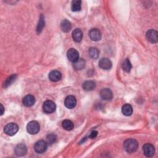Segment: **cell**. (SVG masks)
Listing matches in <instances>:
<instances>
[{"label": "cell", "instance_id": "obj_24", "mask_svg": "<svg viewBox=\"0 0 158 158\" xmlns=\"http://www.w3.org/2000/svg\"><path fill=\"white\" fill-rule=\"evenodd\" d=\"M122 69L124 71L129 72L131 69V64L128 59H125L122 64Z\"/></svg>", "mask_w": 158, "mask_h": 158}, {"label": "cell", "instance_id": "obj_29", "mask_svg": "<svg viewBox=\"0 0 158 158\" xmlns=\"http://www.w3.org/2000/svg\"><path fill=\"white\" fill-rule=\"evenodd\" d=\"M1 115H2L4 113V107L2 106V104H1Z\"/></svg>", "mask_w": 158, "mask_h": 158}, {"label": "cell", "instance_id": "obj_8", "mask_svg": "<svg viewBox=\"0 0 158 158\" xmlns=\"http://www.w3.org/2000/svg\"><path fill=\"white\" fill-rule=\"evenodd\" d=\"M144 154L146 157H152L155 153V148L154 146L150 143H146L143 146Z\"/></svg>", "mask_w": 158, "mask_h": 158}, {"label": "cell", "instance_id": "obj_7", "mask_svg": "<svg viewBox=\"0 0 158 158\" xmlns=\"http://www.w3.org/2000/svg\"><path fill=\"white\" fill-rule=\"evenodd\" d=\"M67 57L68 59L72 62H75L79 59V54L78 52L74 48H70L68 50L67 52Z\"/></svg>", "mask_w": 158, "mask_h": 158}, {"label": "cell", "instance_id": "obj_9", "mask_svg": "<svg viewBox=\"0 0 158 158\" xmlns=\"http://www.w3.org/2000/svg\"><path fill=\"white\" fill-rule=\"evenodd\" d=\"M77 100L73 96H68L64 101V105L68 109H73L76 106Z\"/></svg>", "mask_w": 158, "mask_h": 158}, {"label": "cell", "instance_id": "obj_14", "mask_svg": "<svg viewBox=\"0 0 158 158\" xmlns=\"http://www.w3.org/2000/svg\"><path fill=\"white\" fill-rule=\"evenodd\" d=\"M23 105L26 107H31L35 102V98L33 95L28 94L25 96L22 100Z\"/></svg>", "mask_w": 158, "mask_h": 158}, {"label": "cell", "instance_id": "obj_17", "mask_svg": "<svg viewBox=\"0 0 158 158\" xmlns=\"http://www.w3.org/2000/svg\"><path fill=\"white\" fill-rule=\"evenodd\" d=\"M83 89L85 91H91L93 90L96 87V84L93 81L91 80H88L83 82L82 84Z\"/></svg>", "mask_w": 158, "mask_h": 158}, {"label": "cell", "instance_id": "obj_2", "mask_svg": "<svg viewBox=\"0 0 158 158\" xmlns=\"http://www.w3.org/2000/svg\"><path fill=\"white\" fill-rule=\"evenodd\" d=\"M19 130L18 125L15 123H7L4 128V131L9 136L14 135Z\"/></svg>", "mask_w": 158, "mask_h": 158}, {"label": "cell", "instance_id": "obj_20", "mask_svg": "<svg viewBox=\"0 0 158 158\" xmlns=\"http://www.w3.org/2000/svg\"><path fill=\"white\" fill-rule=\"evenodd\" d=\"M85 66V61L83 59H78V60L73 62V67L77 70H82Z\"/></svg>", "mask_w": 158, "mask_h": 158}, {"label": "cell", "instance_id": "obj_21", "mask_svg": "<svg viewBox=\"0 0 158 158\" xmlns=\"http://www.w3.org/2000/svg\"><path fill=\"white\" fill-rule=\"evenodd\" d=\"M81 1L79 0H74L72 2L71 9L73 12H77L81 10Z\"/></svg>", "mask_w": 158, "mask_h": 158}, {"label": "cell", "instance_id": "obj_6", "mask_svg": "<svg viewBox=\"0 0 158 158\" xmlns=\"http://www.w3.org/2000/svg\"><path fill=\"white\" fill-rule=\"evenodd\" d=\"M48 147V143L43 141L40 140L38 141L34 145V149L37 153H43L46 151Z\"/></svg>", "mask_w": 158, "mask_h": 158}, {"label": "cell", "instance_id": "obj_16", "mask_svg": "<svg viewBox=\"0 0 158 158\" xmlns=\"http://www.w3.org/2000/svg\"><path fill=\"white\" fill-rule=\"evenodd\" d=\"M72 38L76 42H80L83 38V32L79 28L75 29L72 32Z\"/></svg>", "mask_w": 158, "mask_h": 158}, {"label": "cell", "instance_id": "obj_22", "mask_svg": "<svg viewBox=\"0 0 158 158\" xmlns=\"http://www.w3.org/2000/svg\"><path fill=\"white\" fill-rule=\"evenodd\" d=\"M88 54L91 58L93 59H96L98 57L99 52L96 48H91L88 51Z\"/></svg>", "mask_w": 158, "mask_h": 158}, {"label": "cell", "instance_id": "obj_27", "mask_svg": "<svg viewBox=\"0 0 158 158\" xmlns=\"http://www.w3.org/2000/svg\"><path fill=\"white\" fill-rule=\"evenodd\" d=\"M46 140H47V143L49 144H52L53 143H56L57 140V136L55 134H53V133L49 134L47 136Z\"/></svg>", "mask_w": 158, "mask_h": 158}, {"label": "cell", "instance_id": "obj_3", "mask_svg": "<svg viewBox=\"0 0 158 158\" xmlns=\"http://www.w3.org/2000/svg\"><path fill=\"white\" fill-rule=\"evenodd\" d=\"M40 130V126L38 122L33 120L30 122L27 125V130L31 135H35L38 133Z\"/></svg>", "mask_w": 158, "mask_h": 158}, {"label": "cell", "instance_id": "obj_1", "mask_svg": "<svg viewBox=\"0 0 158 158\" xmlns=\"http://www.w3.org/2000/svg\"><path fill=\"white\" fill-rule=\"evenodd\" d=\"M123 148L127 152L133 153L137 150L138 143L137 141L134 139H128L124 141Z\"/></svg>", "mask_w": 158, "mask_h": 158}, {"label": "cell", "instance_id": "obj_10", "mask_svg": "<svg viewBox=\"0 0 158 158\" xmlns=\"http://www.w3.org/2000/svg\"><path fill=\"white\" fill-rule=\"evenodd\" d=\"M89 36L91 40L98 41L101 39V33L97 28H92L89 31Z\"/></svg>", "mask_w": 158, "mask_h": 158}, {"label": "cell", "instance_id": "obj_28", "mask_svg": "<svg viewBox=\"0 0 158 158\" xmlns=\"http://www.w3.org/2000/svg\"><path fill=\"white\" fill-rule=\"evenodd\" d=\"M98 135V131H96V130H94V131H92L89 136V138H91V139H93V138H95Z\"/></svg>", "mask_w": 158, "mask_h": 158}, {"label": "cell", "instance_id": "obj_12", "mask_svg": "<svg viewBox=\"0 0 158 158\" xmlns=\"http://www.w3.org/2000/svg\"><path fill=\"white\" fill-rule=\"evenodd\" d=\"M100 96L104 100H110L113 97V94L110 89L104 88L100 91Z\"/></svg>", "mask_w": 158, "mask_h": 158}, {"label": "cell", "instance_id": "obj_23", "mask_svg": "<svg viewBox=\"0 0 158 158\" xmlns=\"http://www.w3.org/2000/svg\"><path fill=\"white\" fill-rule=\"evenodd\" d=\"M62 127L66 130H71L73 128V122L70 120H65L62 123Z\"/></svg>", "mask_w": 158, "mask_h": 158}, {"label": "cell", "instance_id": "obj_5", "mask_svg": "<svg viewBox=\"0 0 158 158\" xmlns=\"http://www.w3.org/2000/svg\"><path fill=\"white\" fill-rule=\"evenodd\" d=\"M147 40L151 43H156L158 41V33L157 31L153 29L149 30L146 34Z\"/></svg>", "mask_w": 158, "mask_h": 158}, {"label": "cell", "instance_id": "obj_18", "mask_svg": "<svg viewBox=\"0 0 158 158\" xmlns=\"http://www.w3.org/2000/svg\"><path fill=\"white\" fill-rule=\"evenodd\" d=\"M71 28L72 25L69 21L67 20H64L62 21L60 23V28L63 32H69L71 30Z\"/></svg>", "mask_w": 158, "mask_h": 158}, {"label": "cell", "instance_id": "obj_15", "mask_svg": "<svg viewBox=\"0 0 158 158\" xmlns=\"http://www.w3.org/2000/svg\"><path fill=\"white\" fill-rule=\"evenodd\" d=\"M49 78L52 81H57L61 79L62 74L58 70H52L49 73Z\"/></svg>", "mask_w": 158, "mask_h": 158}, {"label": "cell", "instance_id": "obj_25", "mask_svg": "<svg viewBox=\"0 0 158 158\" xmlns=\"http://www.w3.org/2000/svg\"><path fill=\"white\" fill-rule=\"evenodd\" d=\"M44 24H45V22H44V18L43 17V15H41L40 19H39V22L37 25V28H36V31L38 33H41V31H42L43 28L44 27Z\"/></svg>", "mask_w": 158, "mask_h": 158}, {"label": "cell", "instance_id": "obj_13", "mask_svg": "<svg viewBox=\"0 0 158 158\" xmlns=\"http://www.w3.org/2000/svg\"><path fill=\"white\" fill-rule=\"evenodd\" d=\"M99 66L104 70H109L112 67V62L107 58H102L99 62Z\"/></svg>", "mask_w": 158, "mask_h": 158}, {"label": "cell", "instance_id": "obj_11", "mask_svg": "<svg viewBox=\"0 0 158 158\" xmlns=\"http://www.w3.org/2000/svg\"><path fill=\"white\" fill-rule=\"evenodd\" d=\"M27 152V148L24 144H19L14 149V152L17 156H23L26 154Z\"/></svg>", "mask_w": 158, "mask_h": 158}, {"label": "cell", "instance_id": "obj_26", "mask_svg": "<svg viewBox=\"0 0 158 158\" xmlns=\"http://www.w3.org/2000/svg\"><path fill=\"white\" fill-rule=\"evenodd\" d=\"M17 75L15 74L12 75L10 76H9L4 81V84H3V87L6 88L7 86H9L10 85H11L12 83L14 82V81L15 80Z\"/></svg>", "mask_w": 158, "mask_h": 158}, {"label": "cell", "instance_id": "obj_19", "mask_svg": "<svg viewBox=\"0 0 158 158\" xmlns=\"http://www.w3.org/2000/svg\"><path fill=\"white\" fill-rule=\"evenodd\" d=\"M122 112L123 115L126 116H130L133 113V108L129 104H125L122 106Z\"/></svg>", "mask_w": 158, "mask_h": 158}, {"label": "cell", "instance_id": "obj_4", "mask_svg": "<svg viewBox=\"0 0 158 158\" xmlns=\"http://www.w3.org/2000/svg\"><path fill=\"white\" fill-rule=\"evenodd\" d=\"M56 108L55 103L50 100L46 101L43 105V111L46 114H51L55 111Z\"/></svg>", "mask_w": 158, "mask_h": 158}]
</instances>
